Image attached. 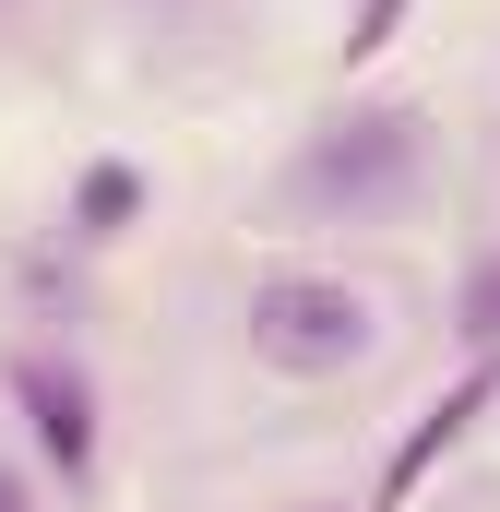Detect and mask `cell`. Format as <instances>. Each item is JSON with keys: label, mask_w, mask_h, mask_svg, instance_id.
<instances>
[{"label": "cell", "mask_w": 500, "mask_h": 512, "mask_svg": "<svg viewBox=\"0 0 500 512\" xmlns=\"http://www.w3.org/2000/svg\"><path fill=\"white\" fill-rule=\"evenodd\" d=\"M489 393H500V358H477L465 382H453L429 417H417V429H405V441H393V465H381V501H417V477H429V465H441V453L477 429V405H489Z\"/></svg>", "instance_id": "obj_4"}, {"label": "cell", "mask_w": 500, "mask_h": 512, "mask_svg": "<svg viewBox=\"0 0 500 512\" xmlns=\"http://www.w3.org/2000/svg\"><path fill=\"white\" fill-rule=\"evenodd\" d=\"M131 215H143V167H84V191H72V239H120Z\"/></svg>", "instance_id": "obj_5"}, {"label": "cell", "mask_w": 500, "mask_h": 512, "mask_svg": "<svg viewBox=\"0 0 500 512\" xmlns=\"http://www.w3.org/2000/svg\"><path fill=\"white\" fill-rule=\"evenodd\" d=\"M0 512H36V489H24V477H12V465H0Z\"/></svg>", "instance_id": "obj_8"}, {"label": "cell", "mask_w": 500, "mask_h": 512, "mask_svg": "<svg viewBox=\"0 0 500 512\" xmlns=\"http://www.w3.org/2000/svg\"><path fill=\"white\" fill-rule=\"evenodd\" d=\"M453 334H465L477 358H500V251L477 262V274H465V310H453Z\"/></svg>", "instance_id": "obj_6"}, {"label": "cell", "mask_w": 500, "mask_h": 512, "mask_svg": "<svg viewBox=\"0 0 500 512\" xmlns=\"http://www.w3.org/2000/svg\"><path fill=\"white\" fill-rule=\"evenodd\" d=\"M393 24H405V0H358V24H346V60H370V48H393Z\"/></svg>", "instance_id": "obj_7"}, {"label": "cell", "mask_w": 500, "mask_h": 512, "mask_svg": "<svg viewBox=\"0 0 500 512\" xmlns=\"http://www.w3.org/2000/svg\"><path fill=\"white\" fill-rule=\"evenodd\" d=\"M417 167H429V120L417 108H346V120H322L298 143V203H322V215H393L405 191H417Z\"/></svg>", "instance_id": "obj_2"}, {"label": "cell", "mask_w": 500, "mask_h": 512, "mask_svg": "<svg viewBox=\"0 0 500 512\" xmlns=\"http://www.w3.org/2000/svg\"><path fill=\"white\" fill-rule=\"evenodd\" d=\"M370 346H381L370 286H346V274H262V286H250V358H262V370L334 382V370H358Z\"/></svg>", "instance_id": "obj_1"}, {"label": "cell", "mask_w": 500, "mask_h": 512, "mask_svg": "<svg viewBox=\"0 0 500 512\" xmlns=\"http://www.w3.org/2000/svg\"><path fill=\"white\" fill-rule=\"evenodd\" d=\"M12 405H24V429H36V453L60 465V489H84L96 477V382L72 370V358H12Z\"/></svg>", "instance_id": "obj_3"}]
</instances>
